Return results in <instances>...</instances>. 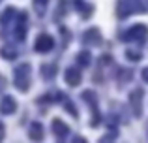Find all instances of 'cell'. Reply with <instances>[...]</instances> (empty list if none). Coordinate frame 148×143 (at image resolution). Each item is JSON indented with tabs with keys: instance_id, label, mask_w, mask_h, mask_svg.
Returning a JSON list of instances; mask_svg holds the SVG:
<instances>
[{
	"instance_id": "cell-1",
	"label": "cell",
	"mask_w": 148,
	"mask_h": 143,
	"mask_svg": "<svg viewBox=\"0 0 148 143\" xmlns=\"http://www.w3.org/2000/svg\"><path fill=\"white\" fill-rule=\"evenodd\" d=\"M51 47H53V40H51L49 36H40L38 38V45H36L38 51H49Z\"/></svg>"
},
{
	"instance_id": "cell-2",
	"label": "cell",
	"mask_w": 148,
	"mask_h": 143,
	"mask_svg": "<svg viewBox=\"0 0 148 143\" xmlns=\"http://www.w3.org/2000/svg\"><path fill=\"white\" fill-rule=\"evenodd\" d=\"M145 79L148 81V70H145Z\"/></svg>"
}]
</instances>
